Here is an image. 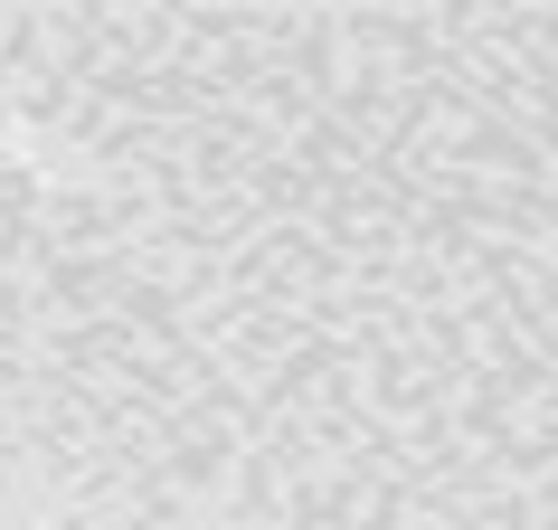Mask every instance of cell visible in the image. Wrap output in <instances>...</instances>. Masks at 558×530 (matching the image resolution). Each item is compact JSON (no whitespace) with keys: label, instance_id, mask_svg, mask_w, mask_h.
I'll use <instances>...</instances> for the list:
<instances>
[]
</instances>
